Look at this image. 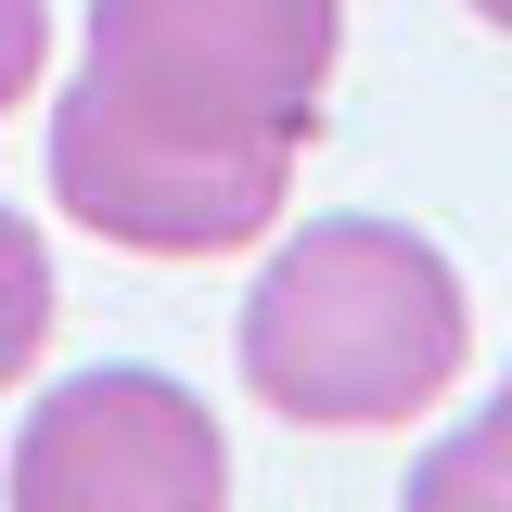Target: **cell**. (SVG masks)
<instances>
[{
	"label": "cell",
	"instance_id": "3",
	"mask_svg": "<svg viewBox=\"0 0 512 512\" xmlns=\"http://www.w3.org/2000/svg\"><path fill=\"white\" fill-rule=\"evenodd\" d=\"M13 512H231V436L180 372H64L13 436Z\"/></svg>",
	"mask_w": 512,
	"mask_h": 512
},
{
	"label": "cell",
	"instance_id": "5",
	"mask_svg": "<svg viewBox=\"0 0 512 512\" xmlns=\"http://www.w3.org/2000/svg\"><path fill=\"white\" fill-rule=\"evenodd\" d=\"M39 346H52V244L0 205V397L39 372Z\"/></svg>",
	"mask_w": 512,
	"mask_h": 512
},
{
	"label": "cell",
	"instance_id": "7",
	"mask_svg": "<svg viewBox=\"0 0 512 512\" xmlns=\"http://www.w3.org/2000/svg\"><path fill=\"white\" fill-rule=\"evenodd\" d=\"M474 13H487V26H500V39H512V0H474Z\"/></svg>",
	"mask_w": 512,
	"mask_h": 512
},
{
	"label": "cell",
	"instance_id": "1",
	"mask_svg": "<svg viewBox=\"0 0 512 512\" xmlns=\"http://www.w3.org/2000/svg\"><path fill=\"white\" fill-rule=\"evenodd\" d=\"M346 52V0H90L52 103V205L128 256H231L282 218Z\"/></svg>",
	"mask_w": 512,
	"mask_h": 512
},
{
	"label": "cell",
	"instance_id": "2",
	"mask_svg": "<svg viewBox=\"0 0 512 512\" xmlns=\"http://www.w3.org/2000/svg\"><path fill=\"white\" fill-rule=\"evenodd\" d=\"M461 346H474L461 269L397 218H308L244 295L256 410L320 423V436H372V423L436 410Z\"/></svg>",
	"mask_w": 512,
	"mask_h": 512
},
{
	"label": "cell",
	"instance_id": "6",
	"mask_svg": "<svg viewBox=\"0 0 512 512\" xmlns=\"http://www.w3.org/2000/svg\"><path fill=\"white\" fill-rule=\"evenodd\" d=\"M39 64H52V0H0V116L39 103Z\"/></svg>",
	"mask_w": 512,
	"mask_h": 512
},
{
	"label": "cell",
	"instance_id": "4",
	"mask_svg": "<svg viewBox=\"0 0 512 512\" xmlns=\"http://www.w3.org/2000/svg\"><path fill=\"white\" fill-rule=\"evenodd\" d=\"M397 512H512V372H500V397H487L461 436H436L410 461Z\"/></svg>",
	"mask_w": 512,
	"mask_h": 512
}]
</instances>
